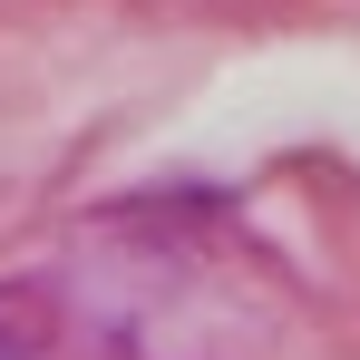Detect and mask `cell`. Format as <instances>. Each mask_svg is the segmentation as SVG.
Here are the masks:
<instances>
[{
	"label": "cell",
	"instance_id": "6da1fadb",
	"mask_svg": "<svg viewBox=\"0 0 360 360\" xmlns=\"http://www.w3.org/2000/svg\"><path fill=\"white\" fill-rule=\"evenodd\" d=\"M0 360H59L49 351V311L30 292H0Z\"/></svg>",
	"mask_w": 360,
	"mask_h": 360
}]
</instances>
